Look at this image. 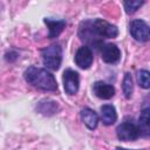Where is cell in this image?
Segmentation results:
<instances>
[{
  "label": "cell",
  "mask_w": 150,
  "mask_h": 150,
  "mask_svg": "<svg viewBox=\"0 0 150 150\" xmlns=\"http://www.w3.org/2000/svg\"><path fill=\"white\" fill-rule=\"evenodd\" d=\"M26 82H28L34 88L45 91H55L57 90V82L54 75L43 68H38L35 66L28 67L23 73Z\"/></svg>",
  "instance_id": "obj_1"
},
{
  "label": "cell",
  "mask_w": 150,
  "mask_h": 150,
  "mask_svg": "<svg viewBox=\"0 0 150 150\" xmlns=\"http://www.w3.org/2000/svg\"><path fill=\"white\" fill-rule=\"evenodd\" d=\"M79 36L80 39L87 43L88 47H95V48H100L103 45L102 38H100L94 27H93V21L91 20H86L82 21L79 26Z\"/></svg>",
  "instance_id": "obj_2"
},
{
  "label": "cell",
  "mask_w": 150,
  "mask_h": 150,
  "mask_svg": "<svg viewBox=\"0 0 150 150\" xmlns=\"http://www.w3.org/2000/svg\"><path fill=\"white\" fill-rule=\"evenodd\" d=\"M43 64L50 70H57L62 62V48L59 45L46 47L41 52Z\"/></svg>",
  "instance_id": "obj_3"
},
{
  "label": "cell",
  "mask_w": 150,
  "mask_h": 150,
  "mask_svg": "<svg viewBox=\"0 0 150 150\" xmlns=\"http://www.w3.org/2000/svg\"><path fill=\"white\" fill-rule=\"evenodd\" d=\"M116 135L118 139L123 142H132L141 136L137 124H135L131 120H127L122 122L116 129Z\"/></svg>",
  "instance_id": "obj_4"
},
{
  "label": "cell",
  "mask_w": 150,
  "mask_h": 150,
  "mask_svg": "<svg viewBox=\"0 0 150 150\" xmlns=\"http://www.w3.org/2000/svg\"><path fill=\"white\" fill-rule=\"evenodd\" d=\"M91 21H93V27L100 38L111 39V38H116L118 35L117 27L109 23L108 21H105L103 19H95Z\"/></svg>",
  "instance_id": "obj_5"
},
{
  "label": "cell",
  "mask_w": 150,
  "mask_h": 150,
  "mask_svg": "<svg viewBox=\"0 0 150 150\" xmlns=\"http://www.w3.org/2000/svg\"><path fill=\"white\" fill-rule=\"evenodd\" d=\"M130 34L131 36L138 41V42H146L150 38V32H149V26L145 21L141 19L132 20L130 23Z\"/></svg>",
  "instance_id": "obj_6"
},
{
  "label": "cell",
  "mask_w": 150,
  "mask_h": 150,
  "mask_svg": "<svg viewBox=\"0 0 150 150\" xmlns=\"http://www.w3.org/2000/svg\"><path fill=\"white\" fill-rule=\"evenodd\" d=\"M63 87L68 95H75L79 91L80 77L79 73L73 69H67L63 73Z\"/></svg>",
  "instance_id": "obj_7"
},
{
  "label": "cell",
  "mask_w": 150,
  "mask_h": 150,
  "mask_svg": "<svg viewBox=\"0 0 150 150\" xmlns=\"http://www.w3.org/2000/svg\"><path fill=\"white\" fill-rule=\"evenodd\" d=\"M74 60H75L76 66H79L81 69H88L91 66L93 60H94L93 52H91L90 47H88V46L80 47L75 54Z\"/></svg>",
  "instance_id": "obj_8"
},
{
  "label": "cell",
  "mask_w": 150,
  "mask_h": 150,
  "mask_svg": "<svg viewBox=\"0 0 150 150\" xmlns=\"http://www.w3.org/2000/svg\"><path fill=\"white\" fill-rule=\"evenodd\" d=\"M101 57L105 63H117L121 59V50L114 43H105L102 45L101 48Z\"/></svg>",
  "instance_id": "obj_9"
},
{
  "label": "cell",
  "mask_w": 150,
  "mask_h": 150,
  "mask_svg": "<svg viewBox=\"0 0 150 150\" xmlns=\"http://www.w3.org/2000/svg\"><path fill=\"white\" fill-rule=\"evenodd\" d=\"M93 91L98 98L102 100H109L115 95V88L103 81H96L93 86Z\"/></svg>",
  "instance_id": "obj_10"
},
{
  "label": "cell",
  "mask_w": 150,
  "mask_h": 150,
  "mask_svg": "<svg viewBox=\"0 0 150 150\" xmlns=\"http://www.w3.org/2000/svg\"><path fill=\"white\" fill-rule=\"evenodd\" d=\"M43 22L49 30V33H48L49 39L57 38L67 25V22L64 20H57V19H52V18H45Z\"/></svg>",
  "instance_id": "obj_11"
},
{
  "label": "cell",
  "mask_w": 150,
  "mask_h": 150,
  "mask_svg": "<svg viewBox=\"0 0 150 150\" xmlns=\"http://www.w3.org/2000/svg\"><path fill=\"white\" fill-rule=\"evenodd\" d=\"M35 109L38 112H40L45 116H53L59 111V104L54 100L43 98V100L38 102Z\"/></svg>",
  "instance_id": "obj_12"
},
{
  "label": "cell",
  "mask_w": 150,
  "mask_h": 150,
  "mask_svg": "<svg viewBox=\"0 0 150 150\" xmlns=\"http://www.w3.org/2000/svg\"><path fill=\"white\" fill-rule=\"evenodd\" d=\"M80 115H81L82 122L86 124V127L88 129H90V130L96 129V127L98 124V116H97V114L93 109H90V108H83L81 110Z\"/></svg>",
  "instance_id": "obj_13"
},
{
  "label": "cell",
  "mask_w": 150,
  "mask_h": 150,
  "mask_svg": "<svg viewBox=\"0 0 150 150\" xmlns=\"http://www.w3.org/2000/svg\"><path fill=\"white\" fill-rule=\"evenodd\" d=\"M101 120L103 124L111 125L117 120V112L114 105L111 104H104L101 107Z\"/></svg>",
  "instance_id": "obj_14"
},
{
  "label": "cell",
  "mask_w": 150,
  "mask_h": 150,
  "mask_svg": "<svg viewBox=\"0 0 150 150\" xmlns=\"http://www.w3.org/2000/svg\"><path fill=\"white\" fill-rule=\"evenodd\" d=\"M149 108H145L141 111L139 118H138V129L139 134L143 137H149L150 135V124H149Z\"/></svg>",
  "instance_id": "obj_15"
},
{
  "label": "cell",
  "mask_w": 150,
  "mask_h": 150,
  "mask_svg": "<svg viewBox=\"0 0 150 150\" xmlns=\"http://www.w3.org/2000/svg\"><path fill=\"white\" fill-rule=\"evenodd\" d=\"M122 90L125 96V98H131L132 96V90H134V84H132V76L130 73H127L124 75L123 82H122Z\"/></svg>",
  "instance_id": "obj_16"
},
{
  "label": "cell",
  "mask_w": 150,
  "mask_h": 150,
  "mask_svg": "<svg viewBox=\"0 0 150 150\" xmlns=\"http://www.w3.org/2000/svg\"><path fill=\"white\" fill-rule=\"evenodd\" d=\"M144 2H145V0H123L124 9L128 14L135 13Z\"/></svg>",
  "instance_id": "obj_17"
},
{
  "label": "cell",
  "mask_w": 150,
  "mask_h": 150,
  "mask_svg": "<svg viewBox=\"0 0 150 150\" xmlns=\"http://www.w3.org/2000/svg\"><path fill=\"white\" fill-rule=\"evenodd\" d=\"M136 76H137V83L142 88L148 89L150 87V74H149L148 70H144V69L138 70Z\"/></svg>",
  "instance_id": "obj_18"
}]
</instances>
